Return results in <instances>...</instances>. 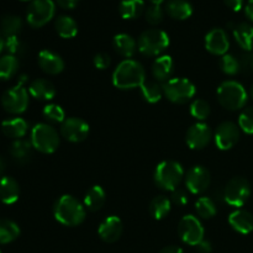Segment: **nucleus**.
I'll list each match as a JSON object with an SVG mask.
<instances>
[{
  "mask_svg": "<svg viewBox=\"0 0 253 253\" xmlns=\"http://www.w3.org/2000/svg\"><path fill=\"white\" fill-rule=\"evenodd\" d=\"M146 81V72L142 64L133 59H125L113 73V84L119 89L127 90L141 86Z\"/></svg>",
  "mask_w": 253,
  "mask_h": 253,
  "instance_id": "obj_1",
  "label": "nucleus"
},
{
  "mask_svg": "<svg viewBox=\"0 0 253 253\" xmlns=\"http://www.w3.org/2000/svg\"><path fill=\"white\" fill-rule=\"evenodd\" d=\"M54 217L64 226H78L85 220V207L72 195H62L53 207Z\"/></svg>",
  "mask_w": 253,
  "mask_h": 253,
  "instance_id": "obj_2",
  "label": "nucleus"
},
{
  "mask_svg": "<svg viewBox=\"0 0 253 253\" xmlns=\"http://www.w3.org/2000/svg\"><path fill=\"white\" fill-rule=\"evenodd\" d=\"M247 99L249 94L239 82L226 81L217 88V100L227 110H240L246 105Z\"/></svg>",
  "mask_w": 253,
  "mask_h": 253,
  "instance_id": "obj_3",
  "label": "nucleus"
},
{
  "mask_svg": "<svg viewBox=\"0 0 253 253\" xmlns=\"http://www.w3.org/2000/svg\"><path fill=\"white\" fill-rule=\"evenodd\" d=\"M184 177L182 165L175 161H163L155 170V183L161 189L173 192L178 188Z\"/></svg>",
  "mask_w": 253,
  "mask_h": 253,
  "instance_id": "obj_4",
  "label": "nucleus"
},
{
  "mask_svg": "<svg viewBox=\"0 0 253 253\" xmlns=\"http://www.w3.org/2000/svg\"><path fill=\"white\" fill-rule=\"evenodd\" d=\"M169 46V36L163 30L150 29L140 35L137 41L138 51L148 57L162 53Z\"/></svg>",
  "mask_w": 253,
  "mask_h": 253,
  "instance_id": "obj_5",
  "label": "nucleus"
},
{
  "mask_svg": "<svg viewBox=\"0 0 253 253\" xmlns=\"http://www.w3.org/2000/svg\"><path fill=\"white\" fill-rule=\"evenodd\" d=\"M31 145L42 153H53L59 146V135L48 124H37L31 131Z\"/></svg>",
  "mask_w": 253,
  "mask_h": 253,
  "instance_id": "obj_6",
  "label": "nucleus"
},
{
  "mask_svg": "<svg viewBox=\"0 0 253 253\" xmlns=\"http://www.w3.org/2000/svg\"><path fill=\"white\" fill-rule=\"evenodd\" d=\"M195 85L187 78H170L163 84V93L174 104H185L195 95Z\"/></svg>",
  "mask_w": 253,
  "mask_h": 253,
  "instance_id": "obj_7",
  "label": "nucleus"
},
{
  "mask_svg": "<svg viewBox=\"0 0 253 253\" xmlns=\"http://www.w3.org/2000/svg\"><path fill=\"white\" fill-rule=\"evenodd\" d=\"M54 12L56 4L53 0H32L27 7V22L32 27H42L53 19Z\"/></svg>",
  "mask_w": 253,
  "mask_h": 253,
  "instance_id": "obj_8",
  "label": "nucleus"
},
{
  "mask_svg": "<svg viewBox=\"0 0 253 253\" xmlns=\"http://www.w3.org/2000/svg\"><path fill=\"white\" fill-rule=\"evenodd\" d=\"M250 195H251L250 183L242 177L232 178L224 189V200L235 208H241L242 205L246 204Z\"/></svg>",
  "mask_w": 253,
  "mask_h": 253,
  "instance_id": "obj_9",
  "label": "nucleus"
},
{
  "mask_svg": "<svg viewBox=\"0 0 253 253\" xmlns=\"http://www.w3.org/2000/svg\"><path fill=\"white\" fill-rule=\"evenodd\" d=\"M178 235L184 244L198 246L204 240V227L194 215H185L178 225Z\"/></svg>",
  "mask_w": 253,
  "mask_h": 253,
  "instance_id": "obj_10",
  "label": "nucleus"
},
{
  "mask_svg": "<svg viewBox=\"0 0 253 253\" xmlns=\"http://www.w3.org/2000/svg\"><path fill=\"white\" fill-rule=\"evenodd\" d=\"M1 105L7 113L22 114L29 106V91L19 84L7 89L2 94Z\"/></svg>",
  "mask_w": 253,
  "mask_h": 253,
  "instance_id": "obj_11",
  "label": "nucleus"
},
{
  "mask_svg": "<svg viewBox=\"0 0 253 253\" xmlns=\"http://www.w3.org/2000/svg\"><path fill=\"white\" fill-rule=\"evenodd\" d=\"M211 183V175L210 172L203 166H194L187 172L185 177V185L187 189L192 194H202Z\"/></svg>",
  "mask_w": 253,
  "mask_h": 253,
  "instance_id": "obj_12",
  "label": "nucleus"
},
{
  "mask_svg": "<svg viewBox=\"0 0 253 253\" xmlns=\"http://www.w3.org/2000/svg\"><path fill=\"white\" fill-rule=\"evenodd\" d=\"M215 143L221 151L234 147L240 140V127L231 121H225L217 126L214 136Z\"/></svg>",
  "mask_w": 253,
  "mask_h": 253,
  "instance_id": "obj_13",
  "label": "nucleus"
},
{
  "mask_svg": "<svg viewBox=\"0 0 253 253\" xmlns=\"http://www.w3.org/2000/svg\"><path fill=\"white\" fill-rule=\"evenodd\" d=\"M61 135L69 142H82L89 135V125L79 118H68L62 123Z\"/></svg>",
  "mask_w": 253,
  "mask_h": 253,
  "instance_id": "obj_14",
  "label": "nucleus"
},
{
  "mask_svg": "<svg viewBox=\"0 0 253 253\" xmlns=\"http://www.w3.org/2000/svg\"><path fill=\"white\" fill-rule=\"evenodd\" d=\"M212 138V132L209 126L204 123H197L189 127L187 131L188 146L192 150H203L210 143Z\"/></svg>",
  "mask_w": 253,
  "mask_h": 253,
  "instance_id": "obj_15",
  "label": "nucleus"
},
{
  "mask_svg": "<svg viewBox=\"0 0 253 253\" xmlns=\"http://www.w3.org/2000/svg\"><path fill=\"white\" fill-rule=\"evenodd\" d=\"M205 47L208 51L216 56H224L227 53L230 47V41L227 34L222 29H212L205 36Z\"/></svg>",
  "mask_w": 253,
  "mask_h": 253,
  "instance_id": "obj_16",
  "label": "nucleus"
},
{
  "mask_svg": "<svg viewBox=\"0 0 253 253\" xmlns=\"http://www.w3.org/2000/svg\"><path fill=\"white\" fill-rule=\"evenodd\" d=\"M123 230L124 225L120 217L115 216V215H111V216L106 217L101 222L100 226H99L98 234L104 242L113 244V242H116L120 239L121 235H123Z\"/></svg>",
  "mask_w": 253,
  "mask_h": 253,
  "instance_id": "obj_17",
  "label": "nucleus"
},
{
  "mask_svg": "<svg viewBox=\"0 0 253 253\" xmlns=\"http://www.w3.org/2000/svg\"><path fill=\"white\" fill-rule=\"evenodd\" d=\"M39 66L44 73L56 76L59 74L64 69V62L59 54L49 51V49H43L39 53Z\"/></svg>",
  "mask_w": 253,
  "mask_h": 253,
  "instance_id": "obj_18",
  "label": "nucleus"
},
{
  "mask_svg": "<svg viewBox=\"0 0 253 253\" xmlns=\"http://www.w3.org/2000/svg\"><path fill=\"white\" fill-rule=\"evenodd\" d=\"M229 224L239 234L247 235L253 231V215L247 210L239 209L230 214Z\"/></svg>",
  "mask_w": 253,
  "mask_h": 253,
  "instance_id": "obj_19",
  "label": "nucleus"
},
{
  "mask_svg": "<svg viewBox=\"0 0 253 253\" xmlns=\"http://www.w3.org/2000/svg\"><path fill=\"white\" fill-rule=\"evenodd\" d=\"M20 195L19 183L11 177L0 178V202L4 204H14Z\"/></svg>",
  "mask_w": 253,
  "mask_h": 253,
  "instance_id": "obj_20",
  "label": "nucleus"
},
{
  "mask_svg": "<svg viewBox=\"0 0 253 253\" xmlns=\"http://www.w3.org/2000/svg\"><path fill=\"white\" fill-rule=\"evenodd\" d=\"M27 130H29V125H27L26 120H24L22 118L7 119L1 124L2 133L6 137L15 138V140H21V137L26 135Z\"/></svg>",
  "mask_w": 253,
  "mask_h": 253,
  "instance_id": "obj_21",
  "label": "nucleus"
},
{
  "mask_svg": "<svg viewBox=\"0 0 253 253\" xmlns=\"http://www.w3.org/2000/svg\"><path fill=\"white\" fill-rule=\"evenodd\" d=\"M174 69V62L170 56H161L152 64V74L157 82H167L170 79Z\"/></svg>",
  "mask_w": 253,
  "mask_h": 253,
  "instance_id": "obj_22",
  "label": "nucleus"
},
{
  "mask_svg": "<svg viewBox=\"0 0 253 253\" xmlns=\"http://www.w3.org/2000/svg\"><path fill=\"white\" fill-rule=\"evenodd\" d=\"M29 93L39 100H51L56 95V88L52 82L41 78L30 84Z\"/></svg>",
  "mask_w": 253,
  "mask_h": 253,
  "instance_id": "obj_23",
  "label": "nucleus"
},
{
  "mask_svg": "<svg viewBox=\"0 0 253 253\" xmlns=\"http://www.w3.org/2000/svg\"><path fill=\"white\" fill-rule=\"evenodd\" d=\"M234 37L239 46L246 52L253 49V26L247 22H241L234 27Z\"/></svg>",
  "mask_w": 253,
  "mask_h": 253,
  "instance_id": "obj_24",
  "label": "nucleus"
},
{
  "mask_svg": "<svg viewBox=\"0 0 253 253\" xmlns=\"http://www.w3.org/2000/svg\"><path fill=\"white\" fill-rule=\"evenodd\" d=\"M113 46L115 51L118 52L120 56L125 57V58H130L135 54L136 52V41L133 37H131L127 34H119L114 37Z\"/></svg>",
  "mask_w": 253,
  "mask_h": 253,
  "instance_id": "obj_25",
  "label": "nucleus"
},
{
  "mask_svg": "<svg viewBox=\"0 0 253 253\" xmlns=\"http://www.w3.org/2000/svg\"><path fill=\"white\" fill-rule=\"evenodd\" d=\"M106 200L105 190L100 185H94L84 197V207L90 211H98L104 207Z\"/></svg>",
  "mask_w": 253,
  "mask_h": 253,
  "instance_id": "obj_26",
  "label": "nucleus"
},
{
  "mask_svg": "<svg viewBox=\"0 0 253 253\" xmlns=\"http://www.w3.org/2000/svg\"><path fill=\"white\" fill-rule=\"evenodd\" d=\"M167 14L175 20H185L192 16L193 6L187 0H170L167 2Z\"/></svg>",
  "mask_w": 253,
  "mask_h": 253,
  "instance_id": "obj_27",
  "label": "nucleus"
},
{
  "mask_svg": "<svg viewBox=\"0 0 253 253\" xmlns=\"http://www.w3.org/2000/svg\"><path fill=\"white\" fill-rule=\"evenodd\" d=\"M31 142L25 140H16L10 147V155L20 165H26L32 157Z\"/></svg>",
  "mask_w": 253,
  "mask_h": 253,
  "instance_id": "obj_28",
  "label": "nucleus"
},
{
  "mask_svg": "<svg viewBox=\"0 0 253 253\" xmlns=\"http://www.w3.org/2000/svg\"><path fill=\"white\" fill-rule=\"evenodd\" d=\"M119 11L124 19H136L145 11V1L143 0H123L119 6Z\"/></svg>",
  "mask_w": 253,
  "mask_h": 253,
  "instance_id": "obj_29",
  "label": "nucleus"
},
{
  "mask_svg": "<svg viewBox=\"0 0 253 253\" xmlns=\"http://www.w3.org/2000/svg\"><path fill=\"white\" fill-rule=\"evenodd\" d=\"M54 26H56V31L58 32L59 36L63 39H73L78 34V25H77L76 20L67 15L57 17Z\"/></svg>",
  "mask_w": 253,
  "mask_h": 253,
  "instance_id": "obj_30",
  "label": "nucleus"
},
{
  "mask_svg": "<svg viewBox=\"0 0 253 253\" xmlns=\"http://www.w3.org/2000/svg\"><path fill=\"white\" fill-rule=\"evenodd\" d=\"M170 205L172 202L165 195H157L153 198L150 203V212L156 220H162L168 216L170 211Z\"/></svg>",
  "mask_w": 253,
  "mask_h": 253,
  "instance_id": "obj_31",
  "label": "nucleus"
},
{
  "mask_svg": "<svg viewBox=\"0 0 253 253\" xmlns=\"http://www.w3.org/2000/svg\"><path fill=\"white\" fill-rule=\"evenodd\" d=\"M140 88L143 99L151 104L160 101L162 95L165 94L163 93V85H161L160 82L157 81H145V83Z\"/></svg>",
  "mask_w": 253,
  "mask_h": 253,
  "instance_id": "obj_32",
  "label": "nucleus"
},
{
  "mask_svg": "<svg viewBox=\"0 0 253 253\" xmlns=\"http://www.w3.org/2000/svg\"><path fill=\"white\" fill-rule=\"evenodd\" d=\"M21 27L22 21L16 15H5L0 22V30H1V34L4 35L5 39L17 36L19 32L21 31Z\"/></svg>",
  "mask_w": 253,
  "mask_h": 253,
  "instance_id": "obj_33",
  "label": "nucleus"
},
{
  "mask_svg": "<svg viewBox=\"0 0 253 253\" xmlns=\"http://www.w3.org/2000/svg\"><path fill=\"white\" fill-rule=\"evenodd\" d=\"M20 235V227L16 222L7 219L0 220V245H6L15 241Z\"/></svg>",
  "mask_w": 253,
  "mask_h": 253,
  "instance_id": "obj_34",
  "label": "nucleus"
},
{
  "mask_svg": "<svg viewBox=\"0 0 253 253\" xmlns=\"http://www.w3.org/2000/svg\"><path fill=\"white\" fill-rule=\"evenodd\" d=\"M17 69H19L17 57L11 54L0 57V81H9L16 74Z\"/></svg>",
  "mask_w": 253,
  "mask_h": 253,
  "instance_id": "obj_35",
  "label": "nucleus"
},
{
  "mask_svg": "<svg viewBox=\"0 0 253 253\" xmlns=\"http://www.w3.org/2000/svg\"><path fill=\"white\" fill-rule=\"evenodd\" d=\"M195 210H197L198 215L203 219H211L215 216L217 209L215 200L209 197H202L197 200L195 203Z\"/></svg>",
  "mask_w": 253,
  "mask_h": 253,
  "instance_id": "obj_36",
  "label": "nucleus"
},
{
  "mask_svg": "<svg viewBox=\"0 0 253 253\" xmlns=\"http://www.w3.org/2000/svg\"><path fill=\"white\" fill-rule=\"evenodd\" d=\"M219 66L221 68V71L224 72L227 76H235V74L239 73L241 69H240V62L239 59L235 58L232 54H224L221 56L219 61Z\"/></svg>",
  "mask_w": 253,
  "mask_h": 253,
  "instance_id": "obj_37",
  "label": "nucleus"
},
{
  "mask_svg": "<svg viewBox=\"0 0 253 253\" xmlns=\"http://www.w3.org/2000/svg\"><path fill=\"white\" fill-rule=\"evenodd\" d=\"M43 114L44 119L51 123H63L66 120V113L62 109V106L57 105V104H48L43 108Z\"/></svg>",
  "mask_w": 253,
  "mask_h": 253,
  "instance_id": "obj_38",
  "label": "nucleus"
},
{
  "mask_svg": "<svg viewBox=\"0 0 253 253\" xmlns=\"http://www.w3.org/2000/svg\"><path fill=\"white\" fill-rule=\"evenodd\" d=\"M210 111H211V109H210L209 103H207L203 99H197L190 105V114L197 120H205V119H208L210 115Z\"/></svg>",
  "mask_w": 253,
  "mask_h": 253,
  "instance_id": "obj_39",
  "label": "nucleus"
},
{
  "mask_svg": "<svg viewBox=\"0 0 253 253\" xmlns=\"http://www.w3.org/2000/svg\"><path fill=\"white\" fill-rule=\"evenodd\" d=\"M5 49L11 56H24L26 53V44L21 41L17 36L5 39Z\"/></svg>",
  "mask_w": 253,
  "mask_h": 253,
  "instance_id": "obj_40",
  "label": "nucleus"
},
{
  "mask_svg": "<svg viewBox=\"0 0 253 253\" xmlns=\"http://www.w3.org/2000/svg\"><path fill=\"white\" fill-rule=\"evenodd\" d=\"M239 127L244 132L253 135V108H246L239 118Z\"/></svg>",
  "mask_w": 253,
  "mask_h": 253,
  "instance_id": "obj_41",
  "label": "nucleus"
},
{
  "mask_svg": "<svg viewBox=\"0 0 253 253\" xmlns=\"http://www.w3.org/2000/svg\"><path fill=\"white\" fill-rule=\"evenodd\" d=\"M145 16L150 25H158L162 22L163 16H165V12H163L161 5L152 4L151 6L147 7V10H146Z\"/></svg>",
  "mask_w": 253,
  "mask_h": 253,
  "instance_id": "obj_42",
  "label": "nucleus"
},
{
  "mask_svg": "<svg viewBox=\"0 0 253 253\" xmlns=\"http://www.w3.org/2000/svg\"><path fill=\"white\" fill-rule=\"evenodd\" d=\"M240 69L246 73H252L253 72V52H246L242 54L239 59Z\"/></svg>",
  "mask_w": 253,
  "mask_h": 253,
  "instance_id": "obj_43",
  "label": "nucleus"
},
{
  "mask_svg": "<svg viewBox=\"0 0 253 253\" xmlns=\"http://www.w3.org/2000/svg\"><path fill=\"white\" fill-rule=\"evenodd\" d=\"M170 202L175 204L177 207H184L188 204V194L185 190L183 189H175L172 192V197H170Z\"/></svg>",
  "mask_w": 253,
  "mask_h": 253,
  "instance_id": "obj_44",
  "label": "nucleus"
},
{
  "mask_svg": "<svg viewBox=\"0 0 253 253\" xmlns=\"http://www.w3.org/2000/svg\"><path fill=\"white\" fill-rule=\"evenodd\" d=\"M93 63L95 66V68L100 69H106L109 66H110V57L106 53H98L93 59Z\"/></svg>",
  "mask_w": 253,
  "mask_h": 253,
  "instance_id": "obj_45",
  "label": "nucleus"
},
{
  "mask_svg": "<svg viewBox=\"0 0 253 253\" xmlns=\"http://www.w3.org/2000/svg\"><path fill=\"white\" fill-rule=\"evenodd\" d=\"M225 4L234 11H240L244 6V0H225Z\"/></svg>",
  "mask_w": 253,
  "mask_h": 253,
  "instance_id": "obj_46",
  "label": "nucleus"
},
{
  "mask_svg": "<svg viewBox=\"0 0 253 253\" xmlns=\"http://www.w3.org/2000/svg\"><path fill=\"white\" fill-rule=\"evenodd\" d=\"M56 1L63 9H73V7H76L78 5V2L81 0H56Z\"/></svg>",
  "mask_w": 253,
  "mask_h": 253,
  "instance_id": "obj_47",
  "label": "nucleus"
},
{
  "mask_svg": "<svg viewBox=\"0 0 253 253\" xmlns=\"http://www.w3.org/2000/svg\"><path fill=\"white\" fill-rule=\"evenodd\" d=\"M197 247L199 253H211L212 251L211 244H210V241H208V240H203Z\"/></svg>",
  "mask_w": 253,
  "mask_h": 253,
  "instance_id": "obj_48",
  "label": "nucleus"
},
{
  "mask_svg": "<svg viewBox=\"0 0 253 253\" xmlns=\"http://www.w3.org/2000/svg\"><path fill=\"white\" fill-rule=\"evenodd\" d=\"M160 253H184L183 250L178 246H167L165 249H162Z\"/></svg>",
  "mask_w": 253,
  "mask_h": 253,
  "instance_id": "obj_49",
  "label": "nucleus"
},
{
  "mask_svg": "<svg viewBox=\"0 0 253 253\" xmlns=\"http://www.w3.org/2000/svg\"><path fill=\"white\" fill-rule=\"evenodd\" d=\"M245 12H246V16L249 17L251 21H253V0H249L245 7Z\"/></svg>",
  "mask_w": 253,
  "mask_h": 253,
  "instance_id": "obj_50",
  "label": "nucleus"
},
{
  "mask_svg": "<svg viewBox=\"0 0 253 253\" xmlns=\"http://www.w3.org/2000/svg\"><path fill=\"white\" fill-rule=\"evenodd\" d=\"M5 169H6V162H5L4 158L0 156V178H2V174H4Z\"/></svg>",
  "mask_w": 253,
  "mask_h": 253,
  "instance_id": "obj_51",
  "label": "nucleus"
},
{
  "mask_svg": "<svg viewBox=\"0 0 253 253\" xmlns=\"http://www.w3.org/2000/svg\"><path fill=\"white\" fill-rule=\"evenodd\" d=\"M4 48H5V41H4V39H2L1 34H0V53H1V51Z\"/></svg>",
  "mask_w": 253,
  "mask_h": 253,
  "instance_id": "obj_52",
  "label": "nucleus"
},
{
  "mask_svg": "<svg viewBox=\"0 0 253 253\" xmlns=\"http://www.w3.org/2000/svg\"><path fill=\"white\" fill-rule=\"evenodd\" d=\"M151 2H152V4H156V5H161V2H163L165 1V0H150Z\"/></svg>",
  "mask_w": 253,
  "mask_h": 253,
  "instance_id": "obj_53",
  "label": "nucleus"
},
{
  "mask_svg": "<svg viewBox=\"0 0 253 253\" xmlns=\"http://www.w3.org/2000/svg\"><path fill=\"white\" fill-rule=\"evenodd\" d=\"M251 96L253 98V84H252V86H251Z\"/></svg>",
  "mask_w": 253,
  "mask_h": 253,
  "instance_id": "obj_54",
  "label": "nucleus"
},
{
  "mask_svg": "<svg viewBox=\"0 0 253 253\" xmlns=\"http://www.w3.org/2000/svg\"><path fill=\"white\" fill-rule=\"evenodd\" d=\"M22 1H29V0H22Z\"/></svg>",
  "mask_w": 253,
  "mask_h": 253,
  "instance_id": "obj_55",
  "label": "nucleus"
},
{
  "mask_svg": "<svg viewBox=\"0 0 253 253\" xmlns=\"http://www.w3.org/2000/svg\"><path fill=\"white\" fill-rule=\"evenodd\" d=\"M0 253H1V251H0Z\"/></svg>",
  "mask_w": 253,
  "mask_h": 253,
  "instance_id": "obj_56",
  "label": "nucleus"
}]
</instances>
